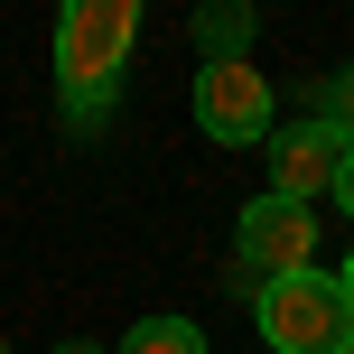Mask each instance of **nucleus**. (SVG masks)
<instances>
[{
    "label": "nucleus",
    "mask_w": 354,
    "mask_h": 354,
    "mask_svg": "<svg viewBox=\"0 0 354 354\" xmlns=\"http://www.w3.org/2000/svg\"><path fill=\"white\" fill-rule=\"evenodd\" d=\"M131 37H140V0H56V112L75 140H103L122 112Z\"/></svg>",
    "instance_id": "obj_1"
},
{
    "label": "nucleus",
    "mask_w": 354,
    "mask_h": 354,
    "mask_svg": "<svg viewBox=\"0 0 354 354\" xmlns=\"http://www.w3.org/2000/svg\"><path fill=\"white\" fill-rule=\"evenodd\" d=\"M252 326L270 354H354V289L326 261L280 270V280L252 289Z\"/></svg>",
    "instance_id": "obj_2"
},
{
    "label": "nucleus",
    "mask_w": 354,
    "mask_h": 354,
    "mask_svg": "<svg viewBox=\"0 0 354 354\" xmlns=\"http://www.w3.org/2000/svg\"><path fill=\"white\" fill-rule=\"evenodd\" d=\"M270 149V196H289V205H336L345 177H354V149H345V122H270L261 131Z\"/></svg>",
    "instance_id": "obj_3"
},
{
    "label": "nucleus",
    "mask_w": 354,
    "mask_h": 354,
    "mask_svg": "<svg viewBox=\"0 0 354 354\" xmlns=\"http://www.w3.org/2000/svg\"><path fill=\"white\" fill-rule=\"evenodd\" d=\"M270 122H280V93L252 56H196V131L214 149H252Z\"/></svg>",
    "instance_id": "obj_4"
},
{
    "label": "nucleus",
    "mask_w": 354,
    "mask_h": 354,
    "mask_svg": "<svg viewBox=\"0 0 354 354\" xmlns=\"http://www.w3.org/2000/svg\"><path fill=\"white\" fill-rule=\"evenodd\" d=\"M233 261H243V280H280V270H308L317 261V205H289V196H252L243 214H233Z\"/></svg>",
    "instance_id": "obj_5"
},
{
    "label": "nucleus",
    "mask_w": 354,
    "mask_h": 354,
    "mask_svg": "<svg viewBox=\"0 0 354 354\" xmlns=\"http://www.w3.org/2000/svg\"><path fill=\"white\" fill-rule=\"evenodd\" d=\"M252 10L261 0H196V56H252Z\"/></svg>",
    "instance_id": "obj_6"
},
{
    "label": "nucleus",
    "mask_w": 354,
    "mask_h": 354,
    "mask_svg": "<svg viewBox=\"0 0 354 354\" xmlns=\"http://www.w3.org/2000/svg\"><path fill=\"white\" fill-rule=\"evenodd\" d=\"M112 354H205V326H196V317H177V308H159V317H140Z\"/></svg>",
    "instance_id": "obj_7"
},
{
    "label": "nucleus",
    "mask_w": 354,
    "mask_h": 354,
    "mask_svg": "<svg viewBox=\"0 0 354 354\" xmlns=\"http://www.w3.org/2000/svg\"><path fill=\"white\" fill-rule=\"evenodd\" d=\"M308 122H345V75H326V84L308 93Z\"/></svg>",
    "instance_id": "obj_8"
},
{
    "label": "nucleus",
    "mask_w": 354,
    "mask_h": 354,
    "mask_svg": "<svg viewBox=\"0 0 354 354\" xmlns=\"http://www.w3.org/2000/svg\"><path fill=\"white\" fill-rule=\"evenodd\" d=\"M56 354H112V345H93V336H66V345H56Z\"/></svg>",
    "instance_id": "obj_9"
},
{
    "label": "nucleus",
    "mask_w": 354,
    "mask_h": 354,
    "mask_svg": "<svg viewBox=\"0 0 354 354\" xmlns=\"http://www.w3.org/2000/svg\"><path fill=\"white\" fill-rule=\"evenodd\" d=\"M0 354H10V345H0Z\"/></svg>",
    "instance_id": "obj_10"
}]
</instances>
